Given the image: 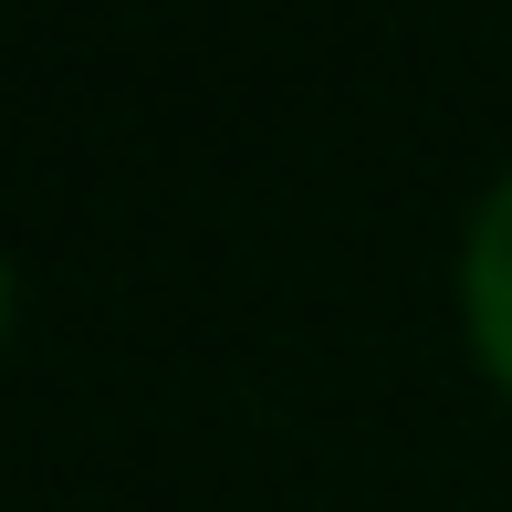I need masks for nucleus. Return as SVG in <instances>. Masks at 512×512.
Wrapping results in <instances>:
<instances>
[{"label": "nucleus", "instance_id": "nucleus-1", "mask_svg": "<svg viewBox=\"0 0 512 512\" xmlns=\"http://www.w3.org/2000/svg\"><path fill=\"white\" fill-rule=\"evenodd\" d=\"M460 304H471V335H481V356H492V377L512 387V168H502V189L481 199V220H471Z\"/></svg>", "mask_w": 512, "mask_h": 512}, {"label": "nucleus", "instance_id": "nucleus-2", "mask_svg": "<svg viewBox=\"0 0 512 512\" xmlns=\"http://www.w3.org/2000/svg\"><path fill=\"white\" fill-rule=\"evenodd\" d=\"M0 324H11V272H0Z\"/></svg>", "mask_w": 512, "mask_h": 512}]
</instances>
